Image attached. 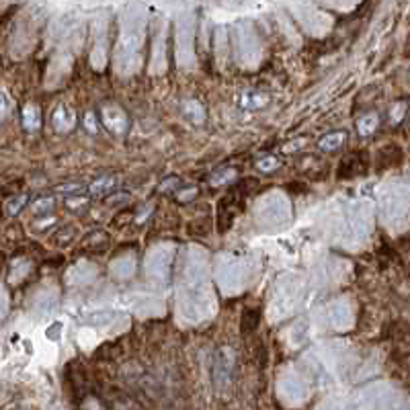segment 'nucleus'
Instances as JSON below:
<instances>
[{"label":"nucleus","instance_id":"obj_1","mask_svg":"<svg viewBox=\"0 0 410 410\" xmlns=\"http://www.w3.org/2000/svg\"><path fill=\"white\" fill-rule=\"evenodd\" d=\"M101 121L103 125L111 131V133H125L127 125H129V119H127V113L123 111L121 105L117 103H105L101 107Z\"/></svg>","mask_w":410,"mask_h":410},{"label":"nucleus","instance_id":"obj_2","mask_svg":"<svg viewBox=\"0 0 410 410\" xmlns=\"http://www.w3.org/2000/svg\"><path fill=\"white\" fill-rule=\"evenodd\" d=\"M232 368H234V351L232 349H220L214 361V382L220 392H224L230 386L232 380Z\"/></svg>","mask_w":410,"mask_h":410},{"label":"nucleus","instance_id":"obj_3","mask_svg":"<svg viewBox=\"0 0 410 410\" xmlns=\"http://www.w3.org/2000/svg\"><path fill=\"white\" fill-rule=\"evenodd\" d=\"M51 127L57 133H68L76 127V113L68 105H57L51 113Z\"/></svg>","mask_w":410,"mask_h":410},{"label":"nucleus","instance_id":"obj_4","mask_svg":"<svg viewBox=\"0 0 410 410\" xmlns=\"http://www.w3.org/2000/svg\"><path fill=\"white\" fill-rule=\"evenodd\" d=\"M269 103H271V97L263 90H257V88H251V90H244V92L238 94V107L242 111H261Z\"/></svg>","mask_w":410,"mask_h":410},{"label":"nucleus","instance_id":"obj_5","mask_svg":"<svg viewBox=\"0 0 410 410\" xmlns=\"http://www.w3.org/2000/svg\"><path fill=\"white\" fill-rule=\"evenodd\" d=\"M181 111H183V117L189 119L193 125H203L207 121V111H205L203 103L197 99H185L181 103Z\"/></svg>","mask_w":410,"mask_h":410},{"label":"nucleus","instance_id":"obj_6","mask_svg":"<svg viewBox=\"0 0 410 410\" xmlns=\"http://www.w3.org/2000/svg\"><path fill=\"white\" fill-rule=\"evenodd\" d=\"M115 185H117V177H113V175H103V177H97V179L86 187V191H88L90 197H105V195H109V193L115 189Z\"/></svg>","mask_w":410,"mask_h":410},{"label":"nucleus","instance_id":"obj_7","mask_svg":"<svg viewBox=\"0 0 410 410\" xmlns=\"http://www.w3.org/2000/svg\"><path fill=\"white\" fill-rule=\"evenodd\" d=\"M349 140V136H347V131H331V133H326V136H322L320 140H318V148L322 150V152H337V150H341L343 146H345V142Z\"/></svg>","mask_w":410,"mask_h":410},{"label":"nucleus","instance_id":"obj_8","mask_svg":"<svg viewBox=\"0 0 410 410\" xmlns=\"http://www.w3.org/2000/svg\"><path fill=\"white\" fill-rule=\"evenodd\" d=\"M378 127H380V113H376V111L363 113V115L357 119V133H359L361 138H368V136L376 133Z\"/></svg>","mask_w":410,"mask_h":410},{"label":"nucleus","instance_id":"obj_9","mask_svg":"<svg viewBox=\"0 0 410 410\" xmlns=\"http://www.w3.org/2000/svg\"><path fill=\"white\" fill-rule=\"evenodd\" d=\"M109 242H111V240H109V234L97 230V232H90V234L84 238V248L90 251V253H105V251L109 248Z\"/></svg>","mask_w":410,"mask_h":410},{"label":"nucleus","instance_id":"obj_10","mask_svg":"<svg viewBox=\"0 0 410 410\" xmlns=\"http://www.w3.org/2000/svg\"><path fill=\"white\" fill-rule=\"evenodd\" d=\"M23 127L27 131H37L41 127V109L37 105H25L23 109Z\"/></svg>","mask_w":410,"mask_h":410},{"label":"nucleus","instance_id":"obj_11","mask_svg":"<svg viewBox=\"0 0 410 410\" xmlns=\"http://www.w3.org/2000/svg\"><path fill=\"white\" fill-rule=\"evenodd\" d=\"M74 238H76V226H62V228H57V230L53 232L51 242H53V246H66V244H70Z\"/></svg>","mask_w":410,"mask_h":410},{"label":"nucleus","instance_id":"obj_12","mask_svg":"<svg viewBox=\"0 0 410 410\" xmlns=\"http://www.w3.org/2000/svg\"><path fill=\"white\" fill-rule=\"evenodd\" d=\"M27 203H29V195H27V193H18V195H12V197L6 201L4 209H6L8 216H18V214L27 207Z\"/></svg>","mask_w":410,"mask_h":410},{"label":"nucleus","instance_id":"obj_13","mask_svg":"<svg viewBox=\"0 0 410 410\" xmlns=\"http://www.w3.org/2000/svg\"><path fill=\"white\" fill-rule=\"evenodd\" d=\"M53 205H55V201H53L51 195H41V197H37V199L31 203V212H33L35 216H49L51 209H53Z\"/></svg>","mask_w":410,"mask_h":410},{"label":"nucleus","instance_id":"obj_14","mask_svg":"<svg viewBox=\"0 0 410 410\" xmlns=\"http://www.w3.org/2000/svg\"><path fill=\"white\" fill-rule=\"evenodd\" d=\"M234 177H236V170H234V168H220V170H216V172L212 175L209 185H214V187H222V185L234 181Z\"/></svg>","mask_w":410,"mask_h":410},{"label":"nucleus","instance_id":"obj_15","mask_svg":"<svg viewBox=\"0 0 410 410\" xmlns=\"http://www.w3.org/2000/svg\"><path fill=\"white\" fill-rule=\"evenodd\" d=\"M279 166H281V162H279V158L273 156V154L261 156V158L257 160V168H259L261 172H273V170H277Z\"/></svg>","mask_w":410,"mask_h":410},{"label":"nucleus","instance_id":"obj_16","mask_svg":"<svg viewBox=\"0 0 410 410\" xmlns=\"http://www.w3.org/2000/svg\"><path fill=\"white\" fill-rule=\"evenodd\" d=\"M82 189H84L82 183H60V185L53 187L55 193H62V195H66L68 199H70V197H76Z\"/></svg>","mask_w":410,"mask_h":410},{"label":"nucleus","instance_id":"obj_17","mask_svg":"<svg viewBox=\"0 0 410 410\" xmlns=\"http://www.w3.org/2000/svg\"><path fill=\"white\" fill-rule=\"evenodd\" d=\"M84 127H86L88 133H97L99 131V121H97V113L94 111L84 113Z\"/></svg>","mask_w":410,"mask_h":410},{"label":"nucleus","instance_id":"obj_18","mask_svg":"<svg viewBox=\"0 0 410 410\" xmlns=\"http://www.w3.org/2000/svg\"><path fill=\"white\" fill-rule=\"evenodd\" d=\"M195 195H197V189H195V187H189V189H179V191H177V199H179L181 203H187V201H191Z\"/></svg>","mask_w":410,"mask_h":410},{"label":"nucleus","instance_id":"obj_19","mask_svg":"<svg viewBox=\"0 0 410 410\" xmlns=\"http://www.w3.org/2000/svg\"><path fill=\"white\" fill-rule=\"evenodd\" d=\"M8 111H10V101H8L6 92H0V121L8 115Z\"/></svg>","mask_w":410,"mask_h":410},{"label":"nucleus","instance_id":"obj_20","mask_svg":"<svg viewBox=\"0 0 410 410\" xmlns=\"http://www.w3.org/2000/svg\"><path fill=\"white\" fill-rule=\"evenodd\" d=\"M177 185H179V179H177V177H168V179H164V181L160 183L158 191H172Z\"/></svg>","mask_w":410,"mask_h":410},{"label":"nucleus","instance_id":"obj_21","mask_svg":"<svg viewBox=\"0 0 410 410\" xmlns=\"http://www.w3.org/2000/svg\"><path fill=\"white\" fill-rule=\"evenodd\" d=\"M53 222H55V218H53V216H45V220H41V222H35V224H33V230L41 232V230H45V226H51Z\"/></svg>","mask_w":410,"mask_h":410},{"label":"nucleus","instance_id":"obj_22","mask_svg":"<svg viewBox=\"0 0 410 410\" xmlns=\"http://www.w3.org/2000/svg\"><path fill=\"white\" fill-rule=\"evenodd\" d=\"M127 199H129V193H127V191H121V197H113V199H109V203L117 205V203H121V201H127Z\"/></svg>","mask_w":410,"mask_h":410}]
</instances>
